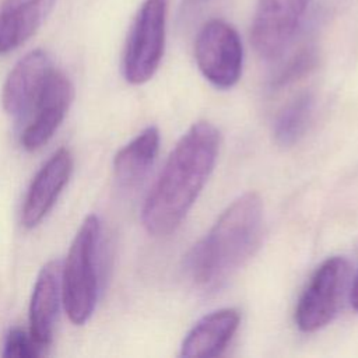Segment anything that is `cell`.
<instances>
[{"instance_id":"obj_1","label":"cell","mask_w":358,"mask_h":358,"mask_svg":"<svg viewBox=\"0 0 358 358\" xmlns=\"http://www.w3.org/2000/svg\"><path fill=\"white\" fill-rule=\"evenodd\" d=\"M220 150V131L208 122H197L171 151L157 182L147 194L141 221L148 234L173 232L208 180Z\"/></svg>"},{"instance_id":"obj_2","label":"cell","mask_w":358,"mask_h":358,"mask_svg":"<svg viewBox=\"0 0 358 358\" xmlns=\"http://www.w3.org/2000/svg\"><path fill=\"white\" fill-rule=\"evenodd\" d=\"M263 203L253 192L235 199L186 256V271L203 288H215L255 252L262 238Z\"/></svg>"},{"instance_id":"obj_3","label":"cell","mask_w":358,"mask_h":358,"mask_svg":"<svg viewBox=\"0 0 358 358\" xmlns=\"http://www.w3.org/2000/svg\"><path fill=\"white\" fill-rule=\"evenodd\" d=\"M101 222L90 214L78 228L62 266V298L74 324H84L95 310L99 294Z\"/></svg>"},{"instance_id":"obj_4","label":"cell","mask_w":358,"mask_h":358,"mask_svg":"<svg viewBox=\"0 0 358 358\" xmlns=\"http://www.w3.org/2000/svg\"><path fill=\"white\" fill-rule=\"evenodd\" d=\"M166 36V0H145L130 28L122 70L130 84L148 81L159 67Z\"/></svg>"},{"instance_id":"obj_5","label":"cell","mask_w":358,"mask_h":358,"mask_svg":"<svg viewBox=\"0 0 358 358\" xmlns=\"http://www.w3.org/2000/svg\"><path fill=\"white\" fill-rule=\"evenodd\" d=\"M350 278V263L343 256L327 257L313 273L296 309L295 324L313 333L327 326L337 315Z\"/></svg>"},{"instance_id":"obj_6","label":"cell","mask_w":358,"mask_h":358,"mask_svg":"<svg viewBox=\"0 0 358 358\" xmlns=\"http://www.w3.org/2000/svg\"><path fill=\"white\" fill-rule=\"evenodd\" d=\"M194 59L204 78L214 87H234L241 78L243 64L238 31L222 20L206 22L196 38Z\"/></svg>"},{"instance_id":"obj_7","label":"cell","mask_w":358,"mask_h":358,"mask_svg":"<svg viewBox=\"0 0 358 358\" xmlns=\"http://www.w3.org/2000/svg\"><path fill=\"white\" fill-rule=\"evenodd\" d=\"M310 0H259L250 39L264 59L280 56L301 24Z\"/></svg>"},{"instance_id":"obj_8","label":"cell","mask_w":358,"mask_h":358,"mask_svg":"<svg viewBox=\"0 0 358 358\" xmlns=\"http://www.w3.org/2000/svg\"><path fill=\"white\" fill-rule=\"evenodd\" d=\"M53 70L52 59L42 49H35L21 57L8 73L3 87L1 102L4 110L18 119L28 116Z\"/></svg>"},{"instance_id":"obj_9","label":"cell","mask_w":358,"mask_h":358,"mask_svg":"<svg viewBox=\"0 0 358 358\" xmlns=\"http://www.w3.org/2000/svg\"><path fill=\"white\" fill-rule=\"evenodd\" d=\"M74 98L71 81L59 70H53L45 90L31 110V120L21 133L20 143L27 151L46 144L62 124Z\"/></svg>"},{"instance_id":"obj_10","label":"cell","mask_w":358,"mask_h":358,"mask_svg":"<svg viewBox=\"0 0 358 358\" xmlns=\"http://www.w3.org/2000/svg\"><path fill=\"white\" fill-rule=\"evenodd\" d=\"M73 172V157L67 148H59L42 165L32 179L21 210V224L35 228L53 208Z\"/></svg>"},{"instance_id":"obj_11","label":"cell","mask_w":358,"mask_h":358,"mask_svg":"<svg viewBox=\"0 0 358 358\" xmlns=\"http://www.w3.org/2000/svg\"><path fill=\"white\" fill-rule=\"evenodd\" d=\"M62 301V263L50 260L38 273L29 301V333L42 348L53 338Z\"/></svg>"},{"instance_id":"obj_12","label":"cell","mask_w":358,"mask_h":358,"mask_svg":"<svg viewBox=\"0 0 358 358\" xmlns=\"http://www.w3.org/2000/svg\"><path fill=\"white\" fill-rule=\"evenodd\" d=\"M239 312L222 308L203 316L185 336L180 357L213 358L224 352L239 327Z\"/></svg>"},{"instance_id":"obj_13","label":"cell","mask_w":358,"mask_h":358,"mask_svg":"<svg viewBox=\"0 0 358 358\" xmlns=\"http://www.w3.org/2000/svg\"><path fill=\"white\" fill-rule=\"evenodd\" d=\"M56 0H0V55L25 43L52 13Z\"/></svg>"},{"instance_id":"obj_14","label":"cell","mask_w":358,"mask_h":358,"mask_svg":"<svg viewBox=\"0 0 358 358\" xmlns=\"http://www.w3.org/2000/svg\"><path fill=\"white\" fill-rule=\"evenodd\" d=\"M159 150V130L150 126L117 151L113 176L123 189L136 187L148 173Z\"/></svg>"},{"instance_id":"obj_15","label":"cell","mask_w":358,"mask_h":358,"mask_svg":"<svg viewBox=\"0 0 358 358\" xmlns=\"http://www.w3.org/2000/svg\"><path fill=\"white\" fill-rule=\"evenodd\" d=\"M315 98L310 92H303L295 96L278 113L273 133L274 138L281 145H292L305 133L313 112Z\"/></svg>"},{"instance_id":"obj_16","label":"cell","mask_w":358,"mask_h":358,"mask_svg":"<svg viewBox=\"0 0 358 358\" xmlns=\"http://www.w3.org/2000/svg\"><path fill=\"white\" fill-rule=\"evenodd\" d=\"M3 348L4 358H38L43 351L31 333L20 327H13L7 331Z\"/></svg>"},{"instance_id":"obj_17","label":"cell","mask_w":358,"mask_h":358,"mask_svg":"<svg viewBox=\"0 0 358 358\" xmlns=\"http://www.w3.org/2000/svg\"><path fill=\"white\" fill-rule=\"evenodd\" d=\"M313 63H315L313 50L312 49H303L294 59H291L289 63L287 64V67L280 73V76L277 78V84L282 85V84L296 78L298 76L308 71L313 66Z\"/></svg>"},{"instance_id":"obj_18","label":"cell","mask_w":358,"mask_h":358,"mask_svg":"<svg viewBox=\"0 0 358 358\" xmlns=\"http://www.w3.org/2000/svg\"><path fill=\"white\" fill-rule=\"evenodd\" d=\"M350 302H351L352 309L358 312V271H357V275L354 278V282H352V287L350 291Z\"/></svg>"},{"instance_id":"obj_19","label":"cell","mask_w":358,"mask_h":358,"mask_svg":"<svg viewBox=\"0 0 358 358\" xmlns=\"http://www.w3.org/2000/svg\"><path fill=\"white\" fill-rule=\"evenodd\" d=\"M193 4H196V3H203V1H206V0H190Z\"/></svg>"}]
</instances>
